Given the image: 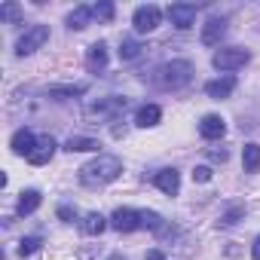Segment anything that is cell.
<instances>
[{
    "label": "cell",
    "mask_w": 260,
    "mask_h": 260,
    "mask_svg": "<svg viewBox=\"0 0 260 260\" xmlns=\"http://www.w3.org/2000/svg\"><path fill=\"white\" fill-rule=\"evenodd\" d=\"M119 175H122V162H119L116 156H110V153H98L89 166L80 169V181H83L86 187H107V184H113Z\"/></svg>",
    "instance_id": "obj_1"
},
{
    "label": "cell",
    "mask_w": 260,
    "mask_h": 260,
    "mask_svg": "<svg viewBox=\"0 0 260 260\" xmlns=\"http://www.w3.org/2000/svg\"><path fill=\"white\" fill-rule=\"evenodd\" d=\"M190 80H193V64L184 58H175V61H166L162 68H156V83L162 89L178 92V89L190 86Z\"/></svg>",
    "instance_id": "obj_2"
},
{
    "label": "cell",
    "mask_w": 260,
    "mask_h": 260,
    "mask_svg": "<svg viewBox=\"0 0 260 260\" xmlns=\"http://www.w3.org/2000/svg\"><path fill=\"white\" fill-rule=\"evenodd\" d=\"M46 40H49V25H31V28L19 37V43H16V55H19V58L34 55L37 49H43Z\"/></svg>",
    "instance_id": "obj_3"
},
{
    "label": "cell",
    "mask_w": 260,
    "mask_h": 260,
    "mask_svg": "<svg viewBox=\"0 0 260 260\" xmlns=\"http://www.w3.org/2000/svg\"><path fill=\"white\" fill-rule=\"evenodd\" d=\"M248 61H251V52L242 49V46H226V49H217V52L211 55V64H214L217 71H239V68H245Z\"/></svg>",
    "instance_id": "obj_4"
},
{
    "label": "cell",
    "mask_w": 260,
    "mask_h": 260,
    "mask_svg": "<svg viewBox=\"0 0 260 260\" xmlns=\"http://www.w3.org/2000/svg\"><path fill=\"white\" fill-rule=\"evenodd\" d=\"M110 226L116 233H135V230H144V211H135V208H116L110 214Z\"/></svg>",
    "instance_id": "obj_5"
},
{
    "label": "cell",
    "mask_w": 260,
    "mask_h": 260,
    "mask_svg": "<svg viewBox=\"0 0 260 260\" xmlns=\"http://www.w3.org/2000/svg\"><path fill=\"white\" fill-rule=\"evenodd\" d=\"M159 22H162V10H159L156 4H144V7H138L135 16H132V25H135L138 34H150V31H156Z\"/></svg>",
    "instance_id": "obj_6"
},
{
    "label": "cell",
    "mask_w": 260,
    "mask_h": 260,
    "mask_svg": "<svg viewBox=\"0 0 260 260\" xmlns=\"http://www.w3.org/2000/svg\"><path fill=\"white\" fill-rule=\"evenodd\" d=\"M125 107H128V98H116V95H110V98L95 101V104L86 110V116H89V119H113V116L122 113Z\"/></svg>",
    "instance_id": "obj_7"
},
{
    "label": "cell",
    "mask_w": 260,
    "mask_h": 260,
    "mask_svg": "<svg viewBox=\"0 0 260 260\" xmlns=\"http://www.w3.org/2000/svg\"><path fill=\"white\" fill-rule=\"evenodd\" d=\"M169 22L178 28V31H187L196 25V7L193 4H172L169 7Z\"/></svg>",
    "instance_id": "obj_8"
},
{
    "label": "cell",
    "mask_w": 260,
    "mask_h": 260,
    "mask_svg": "<svg viewBox=\"0 0 260 260\" xmlns=\"http://www.w3.org/2000/svg\"><path fill=\"white\" fill-rule=\"evenodd\" d=\"M150 184H153L156 190H162L166 196H178V193H181V175H178L175 169H159V172H153Z\"/></svg>",
    "instance_id": "obj_9"
},
{
    "label": "cell",
    "mask_w": 260,
    "mask_h": 260,
    "mask_svg": "<svg viewBox=\"0 0 260 260\" xmlns=\"http://www.w3.org/2000/svg\"><path fill=\"white\" fill-rule=\"evenodd\" d=\"M55 138L52 135H40L37 138V144H34V150H31V156H28V162L31 166H46L52 156H55Z\"/></svg>",
    "instance_id": "obj_10"
},
{
    "label": "cell",
    "mask_w": 260,
    "mask_h": 260,
    "mask_svg": "<svg viewBox=\"0 0 260 260\" xmlns=\"http://www.w3.org/2000/svg\"><path fill=\"white\" fill-rule=\"evenodd\" d=\"M199 135H202L205 141H220V138L226 135V122H223V116H217V113L202 116V122H199Z\"/></svg>",
    "instance_id": "obj_11"
},
{
    "label": "cell",
    "mask_w": 260,
    "mask_h": 260,
    "mask_svg": "<svg viewBox=\"0 0 260 260\" xmlns=\"http://www.w3.org/2000/svg\"><path fill=\"white\" fill-rule=\"evenodd\" d=\"M236 92V77H220V80H208L205 83V95L208 98H214V101H223V98H230Z\"/></svg>",
    "instance_id": "obj_12"
},
{
    "label": "cell",
    "mask_w": 260,
    "mask_h": 260,
    "mask_svg": "<svg viewBox=\"0 0 260 260\" xmlns=\"http://www.w3.org/2000/svg\"><path fill=\"white\" fill-rule=\"evenodd\" d=\"M223 34H226V19H208L202 25V43L205 46H220Z\"/></svg>",
    "instance_id": "obj_13"
},
{
    "label": "cell",
    "mask_w": 260,
    "mask_h": 260,
    "mask_svg": "<svg viewBox=\"0 0 260 260\" xmlns=\"http://www.w3.org/2000/svg\"><path fill=\"white\" fill-rule=\"evenodd\" d=\"M34 144H37V135L34 132H28V128H19V132L13 135V153L16 156H31V150H34Z\"/></svg>",
    "instance_id": "obj_14"
},
{
    "label": "cell",
    "mask_w": 260,
    "mask_h": 260,
    "mask_svg": "<svg viewBox=\"0 0 260 260\" xmlns=\"http://www.w3.org/2000/svg\"><path fill=\"white\" fill-rule=\"evenodd\" d=\"M86 68H89L92 74H104V68H107V46H104V43H92V46H89Z\"/></svg>",
    "instance_id": "obj_15"
},
{
    "label": "cell",
    "mask_w": 260,
    "mask_h": 260,
    "mask_svg": "<svg viewBox=\"0 0 260 260\" xmlns=\"http://www.w3.org/2000/svg\"><path fill=\"white\" fill-rule=\"evenodd\" d=\"M107 226H110V220H107L104 214H98V211H89V214H83V220H80V230H83L86 236H101Z\"/></svg>",
    "instance_id": "obj_16"
},
{
    "label": "cell",
    "mask_w": 260,
    "mask_h": 260,
    "mask_svg": "<svg viewBox=\"0 0 260 260\" xmlns=\"http://www.w3.org/2000/svg\"><path fill=\"white\" fill-rule=\"evenodd\" d=\"M159 119H162V107L159 104H144L135 113V125H141V128H153Z\"/></svg>",
    "instance_id": "obj_17"
},
{
    "label": "cell",
    "mask_w": 260,
    "mask_h": 260,
    "mask_svg": "<svg viewBox=\"0 0 260 260\" xmlns=\"http://www.w3.org/2000/svg\"><path fill=\"white\" fill-rule=\"evenodd\" d=\"M40 202H43L40 190H22V196H19V205H16L19 217H28V214H34V211L40 208Z\"/></svg>",
    "instance_id": "obj_18"
},
{
    "label": "cell",
    "mask_w": 260,
    "mask_h": 260,
    "mask_svg": "<svg viewBox=\"0 0 260 260\" xmlns=\"http://www.w3.org/2000/svg\"><path fill=\"white\" fill-rule=\"evenodd\" d=\"M242 166H245V172L248 175H254V172H260V144H245L242 147Z\"/></svg>",
    "instance_id": "obj_19"
},
{
    "label": "cell",
    "mask_w": 260,
    "mask_h": 260,
    "mask_svg": "<svg viewBox=\"0 0 260 260\" xmlns=\"http://www.w3.org/2000/svg\"><path fill=\"white\" fill-rule=\"evenodd\" d=\"M101 144L95 141V138H83V135H74V138H68L64 141V150L68 153H89V150H98Z\"/></svg>",
    "instance_id": "obj_20"
},
{
    "label": "cell",
    "mask_w": 260,
    "mask_h": 260,
    "mask_svg": "<svg viewBox=\"0 0 260 260\" xmlns=\"http://www.w3.org/2000/svg\"><path fill=\"white\" fill-rule=\"evenodd\" d=\"M144 43H138V40H122L119 43V61H135V58H141L144 55Z\"/></svg>",
    "instance_id": "obj_21"
},
{
    "label": "cell",
    "mask_w": 260,
    "mask_h": 260,
    "mask_svg": "<svg viewBox=\"0 0 260 260\" xmlns=\"http://www.w3.org/2000/svg\"><path fill=\"white\" fill-rule=\"evenodd\" d=\"M89 19H92V7H77L68 16V28L71 31H83V28H89Z\"/></svg>",
    "instance_id": "obj_22"
},
{
    "label": "cell",
    "mask_w": 260,
    "mask_h": 260,
    "mask_svg": "<svg viewBox=\"0 0 260 260\" xmlns=\"http://www.w3.org/2000/svg\"><path fill=\"white\" fill-rule=\"evenodd\" d=\"M40 245H43V239H40V236H25V239L19 242V248H16V251H19V257H31V254H37V251H40Z\"/></svg>",
    "instance_id": "obj_23"
},
{
    "label": "cell",
    "mask_w": 260,
    "mask_h": 260,
    "mask_svg": "<svg viewBox=\"0 0 260 260\" xmlns=\"http://www.w3.org/2000/svg\"><path fill=\"white\" fill-rule=\"evenodd\" d=\"M83 92H86V86H52L49 89L52 98H74V95H83Z\"/></svg>",
    "instance_id": "obj_24"
},
{
    "label": "cell",
    "mask_w": 260,
    "mask_h": 260,
    "mask_svg": "<svg viewBox=\"0 0 260 260\" xmlns=\"http://www.w3.org/2000/svg\"><path fill=\"white\" fill-rule=\"evenodd\" d=\"M239 217H245V205H233L226 214H220L217 226H233V223H239Z\"/></svg>",
    "instance_id": "obj_25"
},
{
    "label": "cell",
    "mask_w": 260,
    "mask_h": 260,
    "mask_svg": "<svg viewBox=\"0 0 260 260\" xmlns=\"http://www.w3.org/2000/svg\"><path fill=\"white\" fill-rule=\"evenodd\" d=\"M92 16H98L101 22H113L116 10H113V4H107V0H104V4H95V7H92Z\"/></svg>",
    "instance_id": "obj_26"
},
{
    "label": "cell",
    "mask_w": 260,
    "mask_h": 260,
    "mask_svg": "<svg viewBox=\"0 0 260 260\" xmlns=\"http://www.w3.org/2000/svg\"><path fill=\"white\" fill-rule=\"evenodd\" d=\"M0 19H4V22H16L19 19V7L16 4H4V7H0Z\"/></svg>",
    "instance_id": "obj_27"
},
{
    "label": "cell",
    "mask_w": 260,
    "mask_h": 260,
    "mask_svg": "<svg viewBox=\"0 0 260 260\" xmlns=\"http://www.w3.org/2000/svg\"><path fill=\"white\" fill-rule=\"evenodd\" d=\"M193 181H199V184L211 181V169H208V166H196V169H193Z\"/></svg>",
    "instance_id": "obj_28"
},
{
    "label": "cell",
    "mask_w": 260,
    "mask_h": 260,
    "mask_svg": "<svg viewBox=\"0 0 260 260\" xmlns=\"http://www.w3.org/2000/svg\"><path fill=\"white\" fill-rule=\"evenodd\" d=\"M205 153H208L214 162H226V156H230V153H226V147H208Z\"/></svg>",
    "instance_id": "obj_29"
},
{
    "label": "cell",
    "mask_w": 260,
    "mask_h": 260,
    "mask_svg": "<svg viewBox=\"0 0 260 260\" xmlns=\"http://www.w3.org/2000/svg\"><path fill=\"white\" fill-rule=\"evenodd\" d=\"M58 217H61L64 223H74V217H77V211H74L71 205H58Z\"/></svg>",
    "instance_id": "obj_30"
},
{
    "label": "cell",
    "mask_w": 260,
    "mask_h": 260,
    "mask_svg": "<svg viewBox=\"0 0 260 260\" xmlns=\"http://www.w3.org/2000/svg\"><path fill=\"white\" fill-rule=\"evenodd\" d=\"M251 257H254V260H260V236H257V239H254V245H251Z\"/></svg>",
    "instance_id": "obj_31"
},
{
    "label": "cell",
    "mask_w": 260,
    "mask_h": 260,
    "mask_svg": "<svg viewBox=\"0 0 260 260\" xmlns=\"http://www.w3.org/2000/svg\"><path fill=\"white\" fill-rule=\"evenodd\" d=\"M147 260H166V254H162V251H156V248H153V251H147Z\"/></svg>",
    "instance_id": "obj_32"
},
{
    "label": "cell",
    "mask_w": 260,
    "mask_h": 260,
    "mask_svg": "<svg viewBox=\"0 0 260 260\" xmlns=\"http://www.w3.org/2000/svg\"><path fill=\"white\" fill-rule=\"evenodd\" d=\"M107 260H125V257H122V254H110Z\"/></svg>",
    "instance_id": "obj_33"
}]
</instances>
